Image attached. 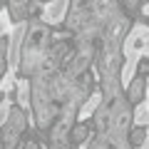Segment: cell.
<instances>
[{
  "mask_svg": "<svg viewBox=\"0 0 149 149\" xmlns=\"http://www.w3.org/2000/svg\"><path fill=\"white\" fill-rule=\"evenodd\" d=\"M90 132H92V124H87V122L72 124V129H70V139H72L74 147H77V144H85L87 137H90Z\"/></svg>",
  "mask_w": 149,
  "mask_h": 149,
  "instance_id": "3957f363",
  "label": "cell"
},
{
  "mask_svg": "<svg viewBox=\"0 0 149 149\" xmlns=\"http://www.w3.org/2000/svg\"><path fill=\"white\" fill-rule=\"evenodd\" d=\"M144 139H147V127H132L129 129V134H127V142H129V147H139V144H144Z\"/></svg>",
  "mask_w": 149,
  "mask_h": 149,
  "instance_id": "277c9868",
  "label": "cell"
},
{
  "mask_svg": "<svg viewBox=\"0 0 149 149\" xmlns=\"http://www.w3.org/2000/svg\"><path fill=\"white\" fill-rule=\"evenodd\" d=\"M8 45H10V37L3 35L0 37V77L5 74V67H8Z\"/></svg>",
  "mask_w": 149,
  "mask_h": 149,
  "instance_id": "5b68a950",
  "label": "cell"
},
{
  "mask_svg": "<svg viewBox=\"0 0 149 149\" xmlns=\"http://www.w3.org/2000/svg\"><path fill=\"white\" fill-rule=\"evenodd\" d=\"M137 74H139V77H144V80H149V57H142V60H139Z\"/></svg>",
  "mask_w": 149,
  "mask_h": 149,
  "instance_id": "8992f818",
  "label": "cell"
},
{
  "mask_svg": "<svg viewBox=\"0 0 149 149\" xmlns=\"http://www.w3.org/2000/svg\"><path fill=\"white\" fill-rule=\"evenodd\" d=\"M22 132H25V117H22V112L17 109V107H13L8 124L0 129V139H3V144H5V147H13V144L20 139Z\"/></svg>",
  "mask_w": 149,
  "mask_h": 149,
  "instance_id": "6da1fadb",
  "label": "cell"
},
{
  "mask_svg": "<svg viewBox=\"0 0 149 149\" xmlns=\"http://www.w3.org/2000/svg\"><path fill=\"white\" fill-rule=\"evenodd\" d=\"M139 3H149V0H139Z\"/></svg>",
  "mask_w": 149,
  "mask_h": 149,
  "instance_id": "52a82bcc",
  "label": "cell"
},
{
  "mask_svg": "<svg viewBox=\"0 0 149 149\" xmlns=\"http://www.w3.org/2000/svg\"><path fill=\"white\" fill-rule=\"evenodd\" d=\"M144 87H147V80H144V77H134L132 80V85H129V90H127V97H124V100H127V104H139V102H142V97H144Z\"/></svg>",
  "mask_w": 149,
  "mask_h": 149,
  "instance_id": "7a4b0ae2",
  "label": "cell"
}]
</instances>
